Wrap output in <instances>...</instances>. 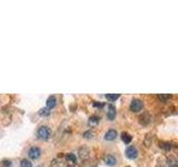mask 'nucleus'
Listing matches in <instances>:
<instances>
[{
    "instance_id": "17",
    "label": "nucleus",
    "mask_w": 178,
    "mask_h": 167,
    "mask_svg": "<svg viewBox=\"0 0 178 167\" xmlns=\"http://www.w3.org/2000/svg\"><path fill=\"white\" fill-rule=\"evenodd\" d=\"M50 114V109L47 108V107H44L39 110V115L40 116H48Z\"/></svg>"
},
{
    "instance_id": "1",
    "label": "nucleus",
    "mask_w": 178,
    "mask_h": 167,
    "mask_svg": "<svg viewBox=\"0 0 178 167\" xmlns=\"http://www.w3.org/2000/svg\"><path fill=\"white\" fill-rule=\"evenodd\" d=\"M37 136L42 140H47L50 136H51V129L48 127V126H41V127L38 128V132H37Z\"/></svg>"
},
{
    "instance_id": "10",
    "label": "nucleus",
    "mask_w": 178,
    "mask_h": 167,
    "mask_svg": "<svg viewBox=\"0 0 178 167\" xmlns=\"http://www.w3.org/2000/svg\"><path fill=\"white\" fill-rule=\"evenodd\" d=\"M79 155H80L81 159H85V158L88 157V155H89V149H88L86 146H83V147L79 149Z\"/></svg>"
},
{
    "instance_id": "15",
    "label": "nucleus",
    "mask_w": 178,
    "mask_h": 167,
    "mask_svg": "<svg viewBox=\"0 0 178 167\" xmlns=\"http://www.w3.org/2000/svg\"><path fill=\"white\" fill-rule=\"evenodd\" d=\"M66 159L67 160H70L71 163H76L77 162V156H76L75 154H67L66 155Z\"/></svg>"
},
{
    "instance_id": "20",
    "label": "nucleus",
    "mask_w": 178,
    "mask_h": 167,
    "mask_svg": "<svg viewBox=\"0 0 178 167\" xmlns=\"http://www.w3.org/2000/svg\"><path fill=\"white\" fill-rule=\"evenodd\" d=\"M84 137H85V138H88V139H91V138L94 137V133L91 132V130H88V132L84 133Z\"/></svg>"
},
{
    "instance_id": "6",
    "label": "nucleus",
    "mask_w": 178,
    "mask_h": 167,
    "mask_svg": "<svg viewBox=\"0 0 178 167\" xmlns=\"http://www.w3.org/2000/svg\"><path fill=\"white\" fill-rule=\"evenodd\" d=\"M116 137H117V132L115 129H109L105 134V139L108 140V142H111V140L116 139Z\"/></svg>"
},
{
    "instance_id": "19",
    "label": "nucleus",
    "mask_w": 178,
    "mask_h": 167,
    "mask_svg": "<svg viewBox=\"0 0 178 167\" xmlns=\"http://www.w3.org/2000/svg\"><path fill=\"white\" fill-rule=\"evenodd\" d=\"M63 163L62 160L60 159H55L54 162L51 163V167H62Z\"/></svg>"
},
{
    "instance_id": "14",
    "label": "nucleus",
    "mask_w": 178,
    "mask_h": 167,
    "mask_svg": "<svg viewBox=\"0 0 178 167\" xmlns=\"http://www.w3.org/2000/svg\"><path fill=\"white\" fill-rule=\"evenodd\" d=\"M99 121H100L99 116H91V117L89 118V124H90V125H97Z\"/></svg>"
},
{
    "instance_id": "18",
    "label": "nucleus",
    "mask_w": 178,
    "mask_h": 167,
    "mask_svg": "<svg viewBox=\"0 0 178 167\" xmlns=\"http://www.w3.org/2000/svg\"><path fill=\"white\" fill-rule=\"evenodd\" d=\"M20 167H32L31 163L29 162V159H21L20 162Z\"/></svg>"
},
{
    "instance_id": "9",
    "label": "nucleus",
    "mask_w": 178,
    "mask_h": 167,
    "mask_svg": "<svg viewBox=\"0 0 178 167\" xmlns=\"http://www.w3.org/2000/svg\"><path fill=\"white\" fill-rule=\"evenodd\" d=\"M107 117H108V119H110V121L115 119V117H116V108H115V106L109 105V110H108V113H107Z\"/></svg>"
},
{
    "instance_id": "5",
    "label": "nucleus",
    "mask_w": 178,
    "mask_h": 167,
    "mask_svg": "<svg viewBox=\"0 0 178 167\" xmlns=\"http://www.w3.org/2000/svg\"><path fill=\"white\" fill-rule=\"evenodd\" d=\"M104 162H105L106 165H108V166H115L116 163H117V159H116V157L114 155L108 154V155H105Z\"/></svg>"
},
{
    "instance_id": "7",
    "label": "nucleus",
    "mask_w": 178,
    "mask_h": 167,
    "mask_svg": "<svg viewBox=\"0 0 178 167\" xmlns=\"http://www.w3.org/2000/svg\"><path fill=\"white\" fill-rule=\"evenodd\" d=\"M46 104H47V108H49V109H52L56 106V104H57V98L55 96H49L48 98H47V101H46Z\"/></svg>"
},
{
    "instance_id": "2",
    "label": "nucleus",
    "mask_w": 178,
    "mask_h": 167,
    "mask_svg": "<svg viewBox=\"0 0 178 167\" xmlns=\"http://www.w3.org/2000/svg\"><path fill=\"white\" fill-rule=\"evenodd\" d=\"M143 107H144V104H143L142 100H139V99H132V103H130V109L134 113L140 111L143 109Z\"/></svg>"
},
{
    "instance_id": "21",
    "label": "nucleus",
    "mask_w": 178,
    "mask_h": 167,
    "mask_svg": "<svg viewBox=\"0 0 178 167\" xmlns=\"http://www.w3.org/2000/svg\"><path fill=\"white\" fill-rule=\"evenodd\" d=\"M93 105L95 106V107H97V108H103V107H105V103H101V101H94Z\"/></svg>"
},
{
    "instance_id": "12",
    "label": "nucleus",
    "mask_w": 178,
    "mask_h": 167,
    "mask_svg": "<svg viewBox=\"0 0 178 167\" xmlns=\"http://www.w3.org/2000/svg\"><path fill=\"white\" fill-rule=\"evenodd\" d=\"M167 164H168V167H178V162L175 157H169L167 159Z\"/></svg>"
},
{
    "instance_id": "11",
    "label": "nucleus",
    "mask_w": 178,
    "mask_h": 167,
    "mask_svg": "<svg viewBox=\"0 0 178 167\" xmlns=\"http://www.w3.org/2000/svg\"><path fill=\"white\" fill-rule=\"evenodd\" d=\"M121 140L125 143V144H129L130 142H132V137L129 135V134H127V133H121Z\"/></svg>"
},
{
    "instance_id": "4",
    "label": "nucleus",
    "mask_w": 178,
    "mask_h": 167,
    "mask_svg": "<svg viewBox=\"0 0 178 167\" xmlns=\"http://www.w3.org/2000/svg\"><path fill=\"white\" fill-rule=\"evenodd\" d=\"M125 154H126L127 157L130 158V159H135V158H137V156H138V150H137L136 147H134V146H129V147L126 148Z\"/></svg>"
},
{
    "instance_id": "13",
    "label": "nucleus",
    "mask_w": 178,
    "mask_h": 167,
    "mask_svg": "<svg viewBox=\"0 0 178 167\" xmlns=\"http://www.w3.org/2000/svg\"><path fill=\"white\" fill-rule=\"evenodd\" d=\"M119 96H120L119 94H107V95H106V98L109 101H115L119 98Z\"/></svg>"
},
{
    "instance_id": "25",
    "label": "nucleus",
    "mask_w": 178,
    "mask_h": 167,
    "mask_svg": "<svg viewBox=\"0 0 178 167\" xmlns=\"http://www.w3.org/2000/svg\"><path fill=\"white\" fill-rule=\"evenodd\" d=\"M38 167H41V166H38Z\"/></svg>"
},
{
    "instance_id": "22",
    "label": "nucleus",
    "mask_w": 178,
    "mask_h": 167,
    "mask_svg": "<svg viewBox=\"0 0 178 167\" xmlns=\"http://www.w3.org/2000/svg\"><path fill=\"white\" fill-rule=\"evenodd\" d=\"M170 95H159V98L161 99V100H166V99L170 98Z\"/></svg>"
},
{
    "instance_id": "16",
    "label": "nucleus",
    "mask_w": 178,
    "mask_h": 167,
    "mask_svg": "<svg viewBox=\"0 0 178 167\" xmlns=\"http://www.w3.org/2000/svg\"><path fill=\"white\" fill-rule=\"evenodd\" d=\"M0 165H1V167H11L12 162L9 159H3L1 162H0Z\"/></svg>"
},
{
    "instance_id": "3",
    "label": "nucleus",
    "mask_w": 178,
    "mask_h": 167,
    "mask_svg": "<svg viewBox=\"0 0 178 167\" xmlns=\"http://www.w3.org/2000/svg\"><path fill=\"white\" fill-rule=\"evenodd\" d=\"M40 155H41V150H40L39 147H37V146H32V147L28 150V156H29L31 159H37V158H39Z\"/></svg>"
},
{
    "instance_id": "24",
    "label": "nucleus",
    "mask_w": 178,
    "mask_h": 167,
    "mask_svg": "<svg viewBox=\"0 0 178 167\" xmlns=\"http://www.w3.org/2000/svg\"><path fill=\"white\" fill-rule=\"evenodd\" d=\"M68 167H73V166H68Z\"/></svg>"
},
{
    "instance_id": "23",
    "label": "nucleus",
    "mask_w": 178,
    "mask_h": 167,
    "mask_svg": "<svg viewBox=\"0 0 178 167\" xmlns=\"http://www.w3.org/2000/svg\"><path fill=\"white\" fill-rule=\"evenodd\" d=\"M157 167H165V166H164V165H158Z\"/></svg>"
},
{
    "instance_id": "8",
    "label": "nucleus",
    "mask_w": 178,
    "mask_h": 167,
    "mask_svg": "<svg viewBox=\"0 0 178 167\" xmlns=\"http://www.w3.org/2000/svg\"><path fill=\"white\" fill-rule=\"evenodd\" d=\"M159 147H160L163 150L169 152V150L173 149L174 145L173 144H170V143H168V142H159Z\"/></svg>"
}]
</instances>
